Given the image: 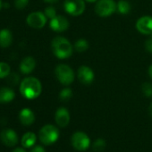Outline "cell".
I'll use <instances>...</instances> for the list:
<instances>
[{"label": "cell", "mask_w": 152, "mask_h": 152, "mask_svg": "<svg viewBox=\"0 0 152 152\" xmlns=\"http://www.w3.org/2000/svg\"><path fill=\"white\" fill-rule=\"evenodd\" d=\"M0 140L7 147H14L18 142V136L15 131L12 129H5L0 133Z\"/></svg>", "instance_id": "cell-12"}, {"label": "cell", "mask_w": 152, "mask_h": 152, "mask_svg": "<svg viewBox=\"0 0 152 152\" xmlns=\"http://www.w3.org/2000/svg\"><path fill=\"white\" fill-rule=\"evenodd\" d=\"M13 152H26V151H25L23 148H17L14 149Z\"/></svg>", "instance_id": "cell-30"}, {"label": "cell", "mask_w": 152, "mask_h": 152, "mask_svg": "<svg viewBox=\"0 0 152 152\" xmlns=\"http://www.w3.org/2000/svg\"><path fill=\"white\" fill-rule=\"evenodd\" d=\"M56 123L60 127H65L70 122V114L65 107H60L56 110L55 115Z\"/></svg>", "instance_id": "cell-13"}, {"label": "cell", "mask_w": 152, "mask_h": 152, "mask_svg": "<svg viewBox=\"0 0 152 152\" xmlns=\"http://www.w3.org/2000/svg\"><path fill=\"white\" fill-rule=\"evenodd\" d=\"M53 54L59 59H67L72 55L71 42L64 37H56L51 42Z\"/></svg>", "instance_id": "cell-2"}, {"label": "cell", "mask_w": 152, "mask_h": 152, "mask_svg": "<svg viewBox=\"0 0 152 152\" xmlns=\"http://www.w3.org/2000/svg\"><path fill=\"white\" fill-rule=\"evenodd\" d=\"M2 7H3V4H2V1H1V0H0V10H1Z\"/></svg>", "instance_id": "cell-35"}, {"label": "cell", "mask_w": 152, "mask_h": 152, "mask_svg": "<svg viewBox=\"0 0 152 152\" xmlns=\"http://www.w3.org/2000/svg\"><path fill=\"white\" fill-rule=\"evenodd\" d=\"M36 66V61L32 56L24 57L20 64V70L24 74L31 73Z\"/></svg>", "instance_id": "cell-14"}, {"label": "cell", "mask_w": 152, "mask_h": 152, "mask_svg": "<svg viewBox=\"0 0 152 152\" xmlns=\"http://www.w3.org/2000/svg\"><path fill=\"white\" fill-rule=\"evenodd\" d=\"M116 10L115 0H98L95 6V12L100 17H108Z\"/></svg>", "instance_id": "cell-5"}, {"label": "cell", "mask_w": 152, "mask_h": 152, "mask_svg": "<svg viewBox=\"0 0 152 152\" xmlns=\"http://www.w3.org/2000/svg\"><path fill=\"white\" fill-rule=\"evenodd\" d=\"M106 141L103 139H97L93 144V150L96 152H101L106 148Z\"/></svg>", "instance_id": "cell-23"}, {"label": "cell", "mask_w": 152, "mask_h": 152, "mask_svg": "<svg viewBox=\"0 0 152 152\" xmlns=\"http://www.w3.org/2000/svg\"><path fill=\"white\" fill-rule=\"evenodd\" d=\"M31 152H46V150L41 146H36L31 149Z\"/></svg>", "instance_id": "cell-29"}, {"label": "cell", "mask_w": 152, "mask_h": 152, "mask_svg": "<svg viewBox=\"0 0 152 152\" xmlns=\"http://www.w3.org/2000/svg\"><path fill=\"white\" fill-rule=\"evenodd\" d=\"M55 74L58 82L63 85H70L74 81V72L67 64H58L55 69Z\"/></svg>", "instance_id": "cell-3"}, {"label": "cell", "mask_w": 152, "mask_h": 152, "mask_svg": "<svg viewBox=\"0 0 152 152\" xmlns=\"http://www.w3.org/2000/svg\"><path fill=\"white\" fill-rule=\"evenodd\" d=\"M42 91V85L39 79L35 77H27L20 84V92L27 99H37Z\"/></svg>", "instance_id": "cell-1"}, {"label": "cell", "mask_w": 152, "mask_h": 152, "mask_svg": "<svg viewBox=\"0 0 152 152\" xmlns=\"http://www.w3.org/2000/svg\"><path fill=\"white\" fill-rule=\"evenodd\" d=\"M116 8L119 14L127 15L131 11V5L127 0H119L116 3Z\"/></svg>", "instance_id": "cell-19"}, {"label": "cell", "mask_w": 152, "mask_h": 152, "mask_svg": "<svg viewBox=\"0 0 152 152\" xmlns=\"http://www.w3.org/2000/svg\"><path fill=\"white\" fill-rule=\"evenodd\" d=\"M72 96V91L70 88H64L61 91H60V94H59V99L65 102V101H68Z\"/></svg>", "instance_id": "cell-22"}, {"label": "cell", "mask_w": 152, "mask_h": 152, "mask_svg": "<svg viewBox=\"0 0 152 152\" xmlns=\"http://www.w3.org/2000/svg\"><path fill=\"white\" fill-rule=\"evenodd\" d=\"M136 29L144 35H152V17L145 15L140 17L136 23Z\"/></svg>", "instance_id": "cell-11"}, {"label": "cell", "mask_w": 152, "mask_h": 152, "mask_svg": "<svg viewBox=\"0 0 152 152\" xmlns=\"http://www.w3.org/2000/svg\"><path fill=\"white\" fill-rule=\"evenodd\" d=\"M19 119L23 125H31L35 121V115L30 108H23L19 114Z\"/></svg>", "instance_id": "cell-15"}, {"label": "cell", "mask_w": 152, "mask_h": 152, "mask_svg": "<svg viewBox=\"0 0 152 152\" xmlns=\"http://www.w3.org/2000/svg\"><path fill=\"white\" fill-rule=\"evenodd\" d=\"M49 27L56 32H64L69 28V22L63 15H56L50 20Z\"/></svg>", "instance_id": "cell-10"}, {"label": "cell", "mask_w": 152, "mask_h": 152, "mask_svg": "<svg viewBox=\"0 0 152 152\" xmlns=\"http://www.w3.org/2000/svg\"><path fill=\"white\" fill-rule=\"evenodd\" d=\"M46 3H49V4H54V3H56L58 0H44Z\"/></svg>", "instance_id": "cell-31"}, {"label": "cell", "mask_w": 152, "mask_h": 152, "mask_svg": "<svg viewBox=\"0 0 152 152\" xmlns=\"http://www.w3.org/2000/svg\"><path fill=\"white\" fill-rule=\"evenodd\" d=\"M148 114H149V115L152 117V103L149 105V107H148Z\"/></svg>", "instance_id": "cell-33"}, {"label": "cell", "mask_w": 152, "mask_h": 152, "mask_svg": "<svg viewBox=\"0 0 152 152\" xmlns=\"http://www.w3.org/2000/svg\"><path fill=\"white\" fill-rule=\"evenodd\" d=\"M7 77H8V82L12 84H17L19 83V80H20L19 75L15 72H13V73L10 72V74L7 76Z\"/></svg>", "instance_id": "cell-27"}, {"label": "cell", "mask_w": 152, "mask_h": 152, "mask_svg": "<svg viewBox=\"0 0 152 152\" xmlns=\"http://www.w3.org/2000/svg\"><path fill=\"white\" fill-rule=\"evenodd\" d=\"M15 97V94L12 89L8 87H3L0 89V103H9L14 100Z\"/></svg>", "instance_id": "cell-17"}, {"label": "cell", "mask_w": 152, "mask_h": 152, "mask_svg": "<svg viewBox=\"0 0 152 152\" xmlns=\"http://www.w3.org/2000/svg\"><path fill=\"white\" fill-rule=\"evenodd\" d=\"M47 16L42 12H33L31 13L26 19L27 24L34 29H41L47 23Z\"/></svg>", "instance_id": "cell-8"}, {"label": "cell", "mask_w": 152, "mask_h": 152, "mask_svg": "<svg viewBox=\"0 0 152 152\" xmlns=\"http://www.w3.org/2000/svg\"><path fill=\"white\" fill-rule=\"evenodd\" d=\"M84 1H86L88 3H94V2H97L98 0H84Z\"/></svg>", "instance_id": "cell-34"}, {"label": "cell", "mask_w": 152, "mask_h": 152, "mask_svg": "<svg viewBox=\"0 0 152 152\" xmlns=\"http://www.w3.org/2000/svg\"><path fill=\"white\" fill-rule=\"evenodd\" d=\"M73 48L77 52H80V53L85 52L89 48V42L84 39H80L77 41H75Z\"/></svg>", "instance_id": "cell-20"}, {"label": "cell", "mask_w": 152, "mask_h": 152, "mask_svg": "<svg viewBox=\"0 0 152 152\" xmlns=\"http://www.w3.org/2000/svg\"><path fill=\"white\" fill-rule=\"evenodd\" d=\"M64 11L72 16H79L85 11L84 0H64Z\"/></svg>", "instance_id": "cell-6"}, {"label": "cell", "mask_w": 152, "mask_h": 152, "mask_svg": "<svg viewBox=\"0 0 152 152\" xmlns=\"http://www.w3.org/2000/svg\"><path fill=\"white\" fill-rule=\"evenodd\" d=\"M36 142V135L31 132H26L22 138V145L24 148H31Z\"/></svg>", "instance_id": "cell-18"}, {"label": "cell", "mask_w": 152, "mask_h": 152, "mask_svg": "<svg viewBox=\"0 0 152 152\" xmlns=\"http://www.w3.org/2000/svg\"><path fill=\"white\" fill-rule=\"evenodd\" d=\"M13 42V34L8 29H2L0 31V46L2 48L9 47Z\"/></svg>", "instance_id": "cell-16"}, {"label": "cell", "mask_w": 152, "mask_h": 152, "mask_svg": "<svg viewBox=\"0 0 152 152\" xmlns=\"http://www.w3.org/2000/svg\"><path fill=\"white\" fill-rule=\"evenodd\" d=\"M29 4V0H15V6L17 9L23 10Z\"/></svg>", "instance_id": "cell-26"}, {"label": "cell", "mask_w": 152, "mask_h": 152, "mask_svg": "<svg viewBox=\"0 0 152 152\" xmlns=\"http://www.w3.org/2000/svg\"><path fill=\"white\" fill-rule=\"evenodd\" d=\"M148 75H149V77L152 79V64L148 67Z\"/></svg>", "instance_id": "cell-32"}, {"label": "cell", "mask_w": 152, "mask_h": 152, "mask_svg": "<svg viewBox=\"0 0 152 152\" xmlns=\"http://www.w3.org/2000/svg\"><path fill=\"white\" fill-rule=\"evenodd\" d=\"M10 72H11L10 65L7 63L0 62V79L7 77L10 74Z\"/></svg>", "instance_id": "cell-21"}, {"label": "cell", "mask_w": 152, "mask_h": 152, "mask_svg": "<svg viewBox=\"0 0 152 152\" xmlns=\"http://www.w3.org/2000/svg\"><path fill=\"white\" fill-rule=\"evenodd\" d=\"M72 144L75 149L84 151L90 147L91 140L85 132H76L72 136Z\"/></svg>", "instance_id": "cell-7"}, {"label": "cell", "mask_w": 152, "mask_h": 152, "mask_svg": "<svg viewBox=\"0 0 152 152\" xmlns=\"http://www.w3.org/2000/svg\"><path fill=\"white\" fill-rule=\"evenodd\" d=\"M151 37L149 39H148L145 42V48L147 49L148 52L152 53V35H150Z\"/></svg>", "instance_id": "cell-28"}, {"label": "cell", "mask_w": 152, "mask_h": 152, "mask_svg": "<svg viewBox=\"0 0 152 152\" xmlns=\"http://www.w3.org/2000/svg\"><path fill=\"white\" fill-rule=\"evenodd\" d=\"M39 137L43 144L50 145L57 140L59 137V131L56 126L52 124H47L40 129Z\"/></svg>", "instance_id": "cell-4"}, {"label": "cell", "mask_w": 152, "mask_h": 152, "mask_svg": "<svg viewBox=\"0 0 152 152\" xmlns=\"http://www.w3.org/2000/svg\"><path fill=\"white\" fill-rule=\"evenodd\" d=\"M77 77L78 80L85 85H89L92 83L95 78V74L93 70L87 66V65H82L81 67L78 68L77 71Z\"/></svg>", "instance_id": "cell-9"}, {"label": "cell", "mask_w": 152, "mask_h": 152, "mask_svg": "<svg viewBox=\"0 0 152 152\" xmlns=\"http://www.w3.org/2000/svg\"><path fill=\"white\" fill-rule=\"evenodd\" d=\"M44 14H45V15L47 16V18H48V19L51 20L52 18H54V17L56 15V9H55L54 7H47V8L45 9Z\"/></svg>", "instance_id": "cell-25"}, {"label": "cell", "mask_w": 152, "mask_h": 152, "mask_svg": "<svg viewBox=\"0 0 152 152\" xmlns=\"http://www.w3.org/2000/svg\"><path fill=\"white\" fill-rule=\"evenodd\" d=\"M143 94L148 98H152V84L149 83H145L141 86Z\"/></svg>", "instance_id": "cell-24"}]
</instances>
